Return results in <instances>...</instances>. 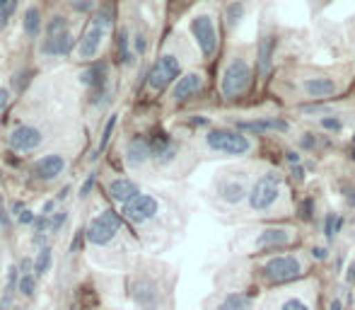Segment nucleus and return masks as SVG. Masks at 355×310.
Segmentation results:
<instances>
[{
    "label": "nucleus",
    "mask_w": 355,
    "mask_h": 310,
    "mask_svg": "<svg viewBox=\"0 0 355 310\" xmlns=\"http://www.w3.org/2000/svg\"><path fill=\"white\" fill-rule=\"evenodd\" d=\"M17 3H19V0H10L8 8H5L3 12H0V27H5V24H8V19L12 17V12L17 10Z\"/></svg>",
    "instance_id": "c9c22d12"
},
{
    "label": "nucleus",
    "mask_w": 355,
    "mask_h": 310,
    "mask_svg": "<svg viewBox=\"0 0 355 310\" xmlns=\"http://www.w3.org/2000/svg\"><path fill=\"white\" fill-rule=\"evenodd\" d=\"M285 160H288L290 167H293V165H302V155L295 153V150H288V153H285Z\"/></svg>",
    "instance_id": "37998d69"
},
{
    "label": "nucleus",
    "mask_w": 355,
    "mask_h": 310,
    "mask_svg": "<svg viewBox=\"0 0 355 310\" xmlns=\"http://www.w3.org/2000/svg\"><path fill=\"white\" fill-rule=\"evenodd\" d=\"M118 58H121L123 66H131V63H133L131 39H128V32H126V29H121V32H118Z\"/></svg>",
    "instance_id": "cd10ccee"
},
{
    "label": "nucleus",
    "mask_w": 355,
    "mask_h": 310,
    "mask_svg": "<svg viewBox=\"0 0 355 310\" xmlns=\"http://www.w3.org/2000/svg\"><path fill=\"white\" fill-rule=\"evenodd\" d=\"M203 90V76L201 73H186L179 78V83L174 85V100L176 102H186L191 97H196Z\"/></svg>",
    "instance_id": "f3484780"
},
{
    "label": "nucleus",
    "mask_w": 355,
    "mask_h": 310,
    "mask_svg": "<svg viewBox=\"0 0 355 310\" xmlns=\"http://www.w3.org/2000/svg\"><path fill=\"white\" fill-rule=\"evenodd\" d=\"M218 196L225 204H239V201L249 199V189H246V184L242 180L228 177V180L218 182Z\"/></svg>",
    "instance_id": "dca6fc26"
},
{
    "label": "nucleus",
    "mask_w": 355,
    "mask_h": 310,
    "mask_svg": "<svg viewBox=\"0 0 355 310\" xmlns=\"http://www.w3.org/2000/svg\"><path fill=\"white\" fill-rule=\"evenodd\" d=\"M191 124H194V126H208L210 121L206 119V117H194V119H191Z\"/></svg>",
    "instance_id": "864d4df0"
},
{
    "label": "nucleus",
    "mask_w": 355,
    "mask_h": 310,
    "mask_svg": "<svg viewBox=\"0 0 355 310\" xmlns=\"http://www.w3.org/2000/svg\"><path fill=\"white\" fill-rule=\"evenodd\" d=\"M351 157H353V160H355V148L351 150Z\"/></svg>",
    "instance_id": "13d9d810"
},
{
    "label": "nucleus",
    "mask_w": 355,
    "mask_h": 310,
    "mask_svg": "<svg viewBox=\"0 0 355 310\" xmlns=\"http://www.w3.org/2000/svg\"><path fill=\"white\" fill-rule=\"evenodd\" d=\"M152 157L150 153V141L145 139V136H136V139L128 144L126 148V162L131 167H140L143 162H147Z\"/></svg>",
    "instance_id": "aec40b11"
},
{
    "label": "nucleus",
    "mask_w": 355,
    "mask_h": 310,
    "mask_svg": "<svg viewBox=\"0 0 355 310\" xmlns=\"http://www.w3.org/2000/svg\"><path fill=\"white\" fill-rule=\"evenodd\" d=\"M10 146L19 153H29V150L42 146V131L34 126H17L10 136Z\"/></svg>",
    "instance_id": "2eb2a0df"
},
{
    "label": "nucleus",
    "mask_w": 355,
    "mask_h": 310,
    "mask_svg": "<svg viewBox=\"0 0 355 310\" xmlns=\"http://www.w3.org/2000/svg\"><path fill=\"white\" fill-rule=\"evenodd\" d=\"M22 27H24V34H27L29 39L37 37L39 29H42V15H39L37 8H27V12H24V19H22Z\"/></svg>",
    "instance_id": "a878e982"
},
{
    "label": "nucleus",
    "mask_w": 355,
    "mask_h": 310,
    "mask_svg": "<svg viewBox=\"0 0 355 310\" xmlns=\"http://www.w3.org/2000/svg\"><path fill=\"white\" fill-rule=\"evenodd\" d=\"M53 209H56V199H53V201H46V204H44V211H42V214L44 216H51V211Z\"/></svg>",
    "instance_id": "603ef678"
},
{
    "label": "nucleus",
    "mask_w": 355,
    "mask_h": 310,
    "mask_svg": "<svg viewBox=\"0 0 355 310\" xmlns=\"http://www.w3.org/2000/svg\"><path fill=\"white\" fill-rule=\"evenodd\" d=\"M34 286H37V279H34V274L24 272L22 279H19V291H22V296L32 298L34 296Z\"/></svg>",
    "instance_id": "c756f323"
},
{
    "label": "nucleus",
    "mask_w": 355,
    "mask_h": 310,
    "mask_svg": "<svg viewBox=\"0 0 355 310\" xmlns=\"http://www.w3.org/2000/svg\"><path fill=\"white\" fill-rule=\"evenodd\" d=\"M290 175H293V180L302 182L304 180V167L302 165H293V167H290Z\"/></svg>",
    "instance_id": "a18cd8bd"
},
{
    "label": "nucleus",
    "mask_w": 355,
    "mask_h": 310,
    "mask_svg": "<svg viewBox=\"0 0 355 310\" xmlns=\"http://www.w3.org/2000/svg\"><path fill=\"white\" fill-rule=\"evenodd\" d=\"M329 310H346V303H343L341 298H334V301L329 303Z\"/></svg>",
    "instance_id": "3c124183"
},
{
    "label": "nucleus",
    "mask_w": 355,
    "mask_h": 310,
    "mask_svg": "<svg viewBox=\"0 0 355 310\" xmlns=\"http://www.w3.org/2000/svg\"><path fill=\"white\" fill-rule=\"evenodd\" d=\"M275 44H278L275 34H264V37L259 39V46H256V73H259L261 78L268 76L271 68H273Z\"/></svg>",
    "instance_id": "ddd939ff"
},
{
    "label": "nucleus",
    "mask_w": 355,
    "mask_h": 310,
    "mask_svg": "<svg viewBox=\"0 0 355 310\" xmlns=\"http://www.w3.org/2000/svg\"><path fill=\"white\" fill-rule=\"evenodd\" d=\"M157 209H160V204H157L155 196L150 194H140L138 199L128 201V204H123V211L121 214L126 216L131 223H147L150 218H155Z\"/></svg>",
    "instance_id": "1a4fd4ad"
},
{
    "label": "nucleus",
    "mask_w": 355,
    "mask_h": 310,
    "mask_svg": "<svg viewBox=\"0 0 355 310\" xmlns=\"http://www.w3.org/2000/svg\"><path fill=\"white\" fill-rule=\"evenodd\" d=\"M322 126H324L327 131H341V129H343L341 119H336V117H324V119H322Z\"/></svg>",
    "instance_id": "4c0bfd02"
},
{
    "label": "nucleus",
    "mask_w": 355,
    "mask_h": 310,
    "mask_svg": "<svg viewBox=\"0 0 355 310\" xmlns=\"http://www.w3.org/2000/svg\"><path fill=\"white\" fill-rule=\"evenodd\" d=\"M95 184H97V172H92V175L85 180V184H82V189H80V199H85V196H90V191L95 189Z\"/></svg>",
    "instance_id": "58836bf2"
},
{
    "label": "nucleus",
    "mask_w": 355,
    "mask_h": 310,
    "mask_svg": "<svg viewBox=\"0 0 355 310\" xmlns=\"http://www.w3.org/2000/svg\"><path fill=\"white\" fill-rule=\"evenodd\" d=\"M249 85H251L249 63H246L244 58H235V61H230L228 68H225V73H223V80H220V92H223V97H228V100H237V97H242L246 90H249Z\"/></svg>",
    "instance_id": "20e7f679"
},
{
    "label": "nucleus",
    "mask_w": 355,
    "mask_h": 310,
    "mask_svg": "<svg viewBox=\"0 0 355 310\" xmlns=\"http://www.w3.org/2000/svg\"><path fill=\"white\" fill-rule=\"evenodd\" d=\"M343 223H346V218H343L341 214H334V211H329L327 218H324V238L331 243V240L343 230Z\"/></svg>",
    "instance_id": "393cba45"
},
{
    "label": "nucleus",
    "mask_w": 355,
    "mask_h": 310,
    "mask_svg": "<svg viewBox=\"0 0 355 310\" xmlns=\"http://www.w3.org/2000/svg\"><path fill=\"white\" fill-rule=\"evenodd\" d=\"M215 310H254V296L246 291H233L220 298Z\"/></svg>",
    "instance_id": "4be33fe9"
},
{
    "label": "nucleus",
    "mask_w": 355,
    "mask_h": 310,
    "mask_svg": "<svg viewBox=\"0 0 355 310\" xmlns=\"http://www.w3.org/2000/svg\"><path fill=\"white\" fill-rule=\"evenodd\" d=\"M102 39H104V27H100V24L92 22L90 27L85 29V34H82L80 46H78V53H80L82 58H95L97 51H100Z\"/></svg>",
    "instance_id": "a211bd4d"
},
{
    "label": "nucleus",
    "mask_w": 355,
    "mask_h": 310,
    "mask_svg": "<svg viewBox=\"0 0 355 310\" xmlns=\"http://www.w3.org/2000/svg\"><path fill=\"white\" fill-rule=\"evenodd\" d=\"M63 170H66V157L51 153V155L39 157V160L34 162L32 175L42 182H48V180H56L58 175H63Z\"/></svg>",
    "instance_id": "4468645a"
},
{
    "label": "nucleus",
    "mask_w": 355,
    "mask_h": 310,
    "mask_svg": "<svg viewBox=\"0 0 355 310\" xmlns=\"http://www.w3.org/2000/svg\"><path fill=\"white\" fill-rule=\"evenodd\" d=\"M17 221H19V223H24V225H34V221H37V216H34L29 209H24L22 214H19V218H17Z\"/></svg>",
    "instance_id": "a19ab883"
},
{
    "label": "nucleus",
    "mask_w": 355,
    "mask_h": 310,
    "mask_svg": "<svg viewBox=\"0 0 355 310\" xmlns=\"http://www.w3.org/2000/svg\"><path fill=\"white\" fill-rule=\"evenodd\" d=\"M128 293H131V298L136 301L138 308H143V310H160L162 293H160V286H157L155 279H150V277H133L131 284H128Z\"/></svg>",
    "instance_id": "423d86ee"
},
{
    "label": "nucleus",
    "mask_w": 355,
    "mask_h": 310,
    "mask_svg": "<svg viewBox=\"0 0 355 310\" xmlns=\"http://www.w3.org/2000/svg\"><path fill=\"white\" fill-rule=\"evenodd\" d=\"M179 76H181L179 58L172 56V53H165V56L157 58L155 66L150 68L147 83H150L152 90H165V87H170V83H174Z\"/></svg>",
    "instance_id": "6e6552de"
},
{
    "label": "nucleus",
    "mask_w": 355,
    "mask_h": 310,
    "mask_svg": "<svg viewBox=\"0 0 355 310\" xmlns=\"http://www.w3.org/2000/svg\"><path fill=\"white\" fill-rule=\"evenodd\" d=\"M48 264H51V248H42L34 259V277H44L48 272Z\"/></svg>",
    "instance_id": "c85d7f7f"
},
{
    "label": "nucleus",
    "mask_w": 355,
    "mask_h": 310,
    "mask_svg": "<svg viewBox=\"0 0 355 310\" xmlns=\"http://www.w3.org/2000/svg\"><path fill=\"white\" fill-rule=\"evenodd\" d=\"M116 121H118V117H116V114H111V119L107 121L104 131H102V141H100V153H102V150L107 148V144H109L111 134H114V129H116Z\"/></svg>",
    "instance_id": "2f4dec72"
},
{
    "label": "nucleus",
    "mask_w": 355,
    "mask_h": 310,
    "mask_svg": "<svg viewBox=\"0 0 355 310\" xmlns=\"http://www.w3.org/2000/svg\"><path fill=\"white\" fill-rule=\"evenodd\" d=\"M278 310H309V306L302 301V298L290 296V298H285V301L280 303V308H278Z\"/></svg>",
    "instance_id": "f704fd0d"
},
{
    "label": "nucleus",
    "mask_w": 355,
    "mask_h": 310,
    "mask_svg": "<svg viewBox=\"0 0 355 310\" xmlns=\"http://www.w3.org/2000/svg\"><path fill=\"white\" fill-rule=\"evenodd\" d=\"M302 146H304V148H314V146H317V139H314L312 134H304L302 136Z\"/></svg>",
    "instance_id": "de8ad7c7"
},
{
    "label": "nucleus",
    "mask_w": 355,
    "mask_h": 310,
    "mask_svg": "<svg viewBox=\"0 0 355 310\" xmlns=\"http://www.w3.org/2000/svg\"><path fill=\"white\" fill-rule=\"evenodd\" d=\"M206 144L210 150L223 155H246L251 150V139L237 129H210L206 134Z\"/></svg>",
    "instance_id": "f03ea898"
},
{
    "label": "nucleus",
    "mask_w": 355,
    "mask_h": 310,
    "mask_svg": "<svg viewBox=\"0 0 355 310\" xmlns=\"http://www.w3.org/2000/svg\"><path fill=\"white\" fill-rule=\"evenodd\" d=\"M244 0H235V3L228 5V10H225V19H228V27H237V24L242 22V17H244Z\"/></svg>",
    "instance_id": "bb28decb"
},
{
    "label": "nucleus",
    "mask_w": 355,
    "mask_h": 310,
    "mask_svg": "<svg viewBox=\"0 0 355 310\" xmlns=\"http://www.w3.org/2000/svg\"><path fill=\"white\" fill-rule=\"evenodd\" d=\"M68 191H71V187H63V189H61V194H58V199H56V201H63V199H66V196H68Z\"/></svg>",
    "instance_id": "6e6d98bb"
},
{
    "label": "nucleus",
    "mask_w": 355,
    "mask_h": 310,
    "mask_svg": "<svg viewBox=\"0 0 355 310\" xmlns=\"http://www.w3.org/2000/svg\"><path fill=\"white\" fill-rule=\"evenodd\" d=\"M66 218H68L66 211H58V214L48 216V233H58L63 228V223H66Z\"/></svg>",
    "instance_id": "72a5a7b5"
},
{
    "label": "nucleus",
    "mask_w": 355,
    "mask_h": 310,
    "mask_svg": "<svg viewBox=\"0 0 355 310\" xmlns=\"http://www.w3.org/2000/svg\"><path fill=\"white\" fill-rule=\"evenodd\" d=\"M63 32H68V22H66V17H53L51 22H48V29H46V37H56V34H63Z\"/></svg>",
    "instance_id": "7c9ffc66"
},
{
    "label": "nucleus",
    "mask_w": 355,
    "mask_h": 310,
    "mask_svg": "<svg viewBox=\"0 0 355 310\" xmlns=\"http://www.w3.org/2000/svg\"><path fill=\"white\" fill-rule=\"evenodd\" d=\"M133 44H136V53H145V37L143 34H136Z\"/></svg>",
    "instance_id": "49530a36"
},
{
    "label": "nucleus",
    "mask_w": 355,
    "mask_h": 310,
    "mask_svg": "<svg viewBox=\"0 0 355 310\" xmlns=\"http://www.w3.org/2000/svg\"><path fill=\"white\" fill-rule=\"evenodd\" d=\"M0 225H3V228H8L10 225V218H8V211L3 209V201H0Z\"/></svg>",
    "instance_id": "09e8293b"
},
{
    "label": "nucleus",
    "mask_w": 355,
    "mask_h": 310,
    "mask_svg": "<svg viewBox=\"0 0 355 310\" xmlns=\"http://www.w3.org/2000/svg\"><path fill=\"white\" fill-rule=\"evenodd\" d=\"M353 148H355V136H353Z\"/></svg>",
    "instance_id": "bf43d9fd"
},
{
    "label": "nucleus",
    "mask_w": 355,
    "mask_h": 310,
    "mask_svg": "<svg viewBox=\"0 0 355 310\" xmlns=\"http://www.w3.org/2000/svg\"><path fill=\"white\" fill-rule=\"evenodd\" d=\"M73 10H78V12L92 10V0H75V3H73Z\"/></svg>",
    "instance_id": "c03bdc74"
},
{
    "label": "nucleus",
    "mask_w": 355,
    "mask_h": 310,
    "mask_svg": "<svg viewBox=\"0 0 355 310\" xmlns=\"http://www.w3.org/2000/svg\"><path fill=\"white\" fill-rule=\"evenodd\" d=\"M295 240V233L290 228H266L259 233V238L254 240L256 252H273V250L288 248Z\"/></svg>",
    "instance_id": "9d476101"
},
{
    "label": "nucleus",
    "mask_w": 355,
    "mask_h": 310,
    "mask_svg": "<svg viewBox=\"0 0 355 310\" xmlns=\"http://www.w3.org/2000/svg\"><path fill=\"white\" fill-rule=\"evenodd\" d=\"M87 235V230H78L75 233V240L71 243V252H80L82 250V238Z\"/></svg>",
    "instance_id": "ea45409f"
},
{
    "label": "nucleus",
    "mask_w": 355,
    "mask_h": 310,
    "mask_svg": "<svg viewBox=\"0 0 355 310\" xmlns=\"http://www.w3.org/2000/svg\"><path fill=\"white\" fill-rule=\"evenodd\" d=\"M118 230H121V216L114 209H107L87 225V240L92 245H107L116 238Z\"/></svg>",
    "instance_id": "39448f33"
},
{
    "label": "nucleus",
    "mask_w": 355,
    "mask_h": 310,
    "mask_svg": "<svg viewBox=\"0 0 355 310\" xmlns=\"http://www.w3.org/2000/svg\"><path fill=\"white\" fill-rule=\"evenodd\" d=\"M314 206H317L314 196H307V199L300 204V218H302V221H312L314 218Z\"/></svg>",
    "instance_id": "473e14b6"
},
{
    "label": "nucleus",
    "mask_w": 355,
    "mask_h": 310,
    "mask_svg": "<svg viewBox=\"0 0 355 310\" xmlns=\"http://www.w3.org/2000/svg\"><path fill=\"white\" fill-rule=\"evenodd\" d=\"M71 46H73L71 32H63V34H56V37H46L42 51L46 53V56H66V53L71 51Z\"/></svg>",
    "instance_id": "5701e85b"
},
{
    "label": "nucleus",
    "mask_w": 355,
    "mask_h": 310,
    "mask_svg": "<svg viewBox=\"0 0 355 310\" xmlns=\"http://www.w3.org/2000/svg\"><path fill=\"white\" fill-rule=\"evenodd\" d=\"M302 262L295 255H273L261 264V274L271 284H290L302 277Z\"/></svg>",
    "instance_id": "7ed1b4c3"
},
{
    "label": "nucleus",
    "mask_w": 355,
    "mask_h": 310,
    "mask_svg": "<svg viewBox=\"0 0 355 310\" xmlns=\"http://www.w3.org/2000/svg\"><path fill=\"white\" fill-rule=\"evenodd\" d=\"M8 5H10V0H0V12H3V10L8 8Z\"/></svg>",
    "instance_id": "4d7b16f0"
},
{
    "label": "nucleus",
    "mask_w": 355,
    "mask_h": 310,
    "mask_svg": "<svg viewBox=\"0 0 355 310\" xmlns=\"http://www.w3.org/2000/svg\"><path fill=\"white\" fill-rule=\"evenodd\" d=\"M302 87L309 97H314V100H327V97L336 95V90H338L336 83H334L331 78H324V76L307 78V80L302 83Z\"/></svg>",
    "instance_id": "6ab92c4d"
},
{
    "label": "nucleus",
    "mask_w": 355,
    "mask_h": 310,
    "mask_svg": "<svg viewBox=\"0 0 355 310\" xmlns=\"http://www.w3.org/2000/svg\"><path fill=\"white\" fill-rule=\"evenodd\" d=\"M346 201H348V206H353V209H355V189H353V191H348Z\"/></svg>",
    "instance_id": "5fc2aeb1"
},
{
    "label": "nucleus",
    "mask_w": 355,
    "mask_h": 310,
    "mask_svg": "<svg viewBox=\"0 0 355 310\" xmlns=\"http://www.w3.org/2000/svg\"><path fill=\"white\" fill-rule=\"evenodd\" d=\"M80 80L90 87V92L107 87V63H92L90 68H85V71H82Z\"/></svg>",
    "instance_id": "b1692460"
},
{
    "label": "nucleus",
    "mask_w": 355,
    "mask_h": 310,
    "mask_svg": "<svg viewBox=\"0 0 355 310\" xmlns=\"http://www.w3.org/2000/svg\"><path fill=\"white\" fill-rule=\"evenodd\" d=\"M8 100H10V92L5 90V87H0V110H5V107H8Z\"/></svg>",
    "instance_id": "8fccbe9b"
},
{
    "label": "nucleus",
    "mask_w": 355,
    "mask_h": 310,
    "mask_svg": "<svg viewBox=\"0 0 355 310\" xmlns=\"http://www.w3.org/2000/svg\"><path fill=\"white\" fill-rule=\"evenodd\" d=\"M280 187H283V175L275 170H268L251 184L249 189V206L251 211H268L278 201Z\"/></svg>",
    "instance_id": "f257e3e1"
},
{
    "label": "nucleus",
    "mask_w": 355,
    "mask_h": 310,
    "mask_svg": "<svg viewBox=\"0 0 355 310\" xmlns=\"http://www.w3.org/2000/svg\"><path fill=\"white\" fill-rule=\"evenodd\" d=\"M147 141H150L152 160H157L160 165L172 162L176 157V153H179V144H176L170 134H165V131H155V134H152Z\"/></svg>",
    "instance_id": "9b49d317"
},
{
    "label": "nucleus",
    "mask_w": 355,
    "mask_h": 310,
    "mask_svg": "<svg viewBox=\"0 0 355 310\" xmlns=\"http://www.w3.org/2000/svg\"><path fill=\"white\" fill-rule=\"evenodd\" d=\"M312 257L317 259V262H324V259L329 257V250L322 248V245H317V248H312Z\"/></svg>",
    "instance_id": "79ce46f5"
},
{
    "label": "nucleus",
    "mask_w": 355,
    "mask_h": 310,
    "mask_svg": "<svg viewBox=\"0 0 355 310\" xmlns=\"http://www.w3.org/2000/svg\"><path fill=\"white\" fill-rule=\"evenodd\" d=\"M191 34H194L201 53L206 58H213L215 51H218V29L213 24V17L210 15H196L191 19Z\"/></svg>",
    "instance_id": "0eeeda50"
},
{
    "label": "nucleus",
    "mask_w": 355,
    "mask_h": 310,
    "mask_svg": "<svg viewBox=\"0 0 355 310\" xmlns=\"http://www.w3.org/2000/svg\"><path fill=\"white\" fill-rule=\"evenodd\" d=\"M34 235H42V233H46L48 230V216H37V221H34Z\"/></svg>",
    "instance_id": "e433bc0d"
},
{
    "label": "nucleus",
    "mask_w": 355,
    "mask_h": 310,
    "mask_svg": "<svg viewBox=\"0 0 355 310\" xmlns=\"http://www.w3.org/2000/svg\"><path fill=\"white\" fill-rule=\"evenodd\" d=\"M237 131H249V134H266V131H278V134H288L290 124L280 117H266V119H251V121H237Z\"/></svg>",
    "instance_id": "f8f14e48"
},
{
    "label": "nucleus",
    "mask_w": 355,
    "mask_h": 310,
    "mask_svg": "<svg viewBox=\"0 0 355 310\" xmlns=\"http://www.w3.org/2000/svg\"><path fill=\"white\" fill-rule=\"evenodd\" d=\"M109 196L114 201H121V204H128V201L138 199L140 196V189L133 180H114L109 184Z\"/></svg>",
    "instance_id": "412c9836"
}]
</instances>
